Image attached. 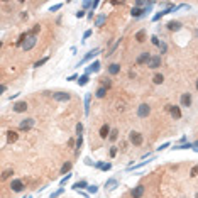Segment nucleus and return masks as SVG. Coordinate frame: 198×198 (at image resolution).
<instances>
[{
	"instance_id": "13d9d810",
	"label": "nucleus",
	"mask_w": 198,
	"mask_h": 198,
	"mask_svg": "<svg viewBox=\"0 0 198 198\" xmlns=\"http://www.w3.org/2000/svg\"><path fill=\"white\" fill-rule=\"evenodd\" d=\"M24 198H32V196H24Z\"/></svg>"
},
{
	"instance_id": "5701e85b",
	"label": "nucleus",
	"mask_w": 198,
	"mask_h": 198,
	"mask_svg": "<svg viewBox=\"0 0 198 198\" xmlns=\"http://www.w3.org/2000/svg\"><path fill=\"white\" fill-rule=\"evenodd\" d=\"M90 100H92V93H86L85 95V114H90Z\"/></svg>"
},
{
	"instance_id": "bb28decb",
	"label": "nucleus",
	"mask_w": 198,
	"mask_h": 198,
	"mask_svg": "<svg viewBox=\"0 0 198 198\" xmlns=\"http://www.w3.org/2000/svg\"><path fill=\"white\" fill-rule=\"evenodd\" d=\"M88 81H90V78H88V75H86V73H85L83 76L78 78V85H80V86H85V85H86Z\"/></svg>"
},
{
	"instance_id": "1a4fd4ad",
	"label": "nucleus",
	"mask_w": 198,
	"mask_h": 198,
	"mask_svg": "<svg viewBox=\"0 0 198 198\" xmlns=\"http://www.w3.org/2000/svg\"><path fill=\"white\" fill-rule=\"evenodd\" d=\"M27 108H29V105H27L26 100H22V102H15L14 105H12V110H14L15 114H22V112H26Z\"/></svg>"
},
{
	"instance_id": "dca6fc26",
	"label": "nucleus",
	"mask_w": 198,
	"mask_h": 198,
	"mask_svg": "<svg viewBox=\"0 0 198 198\" xmlns=\"http://www.w3.org/2000/svg\"><path fill=\"white\" fill-rule=\"evenodd\" d=\"M98 53H100V49H98V48H95V49H92V51L88 53V54H86V56H85V58H83V59H81V61H80V63H78V64H76V66H81V64H83V63H86V61H90V59H92V58H95V56H97V54H98Z\"/></svg>"
},
{
	"instance_id": "c85d7f7f",
	"label": "nucleus",
	"mask_w": 198,
	"mask_h": 198,
	"mask_svg": "<svg viewBox=\"0 0 198 198\" xmlns=\"http://www.w3.org/2000/svg\"><path fill=\"white\" fill-rule=\"evenodd\" d=\"M48 61H49V56H44V58H41L39 61H36V63H34V68H39V66L46 64Z\"/></svg>"
},
{
	"instance_id": "6e6552de",
	"label": "nucleus",
	"mask_w": 198,
	"mask_h": 198,
	"mask_svg": "<svg viewBox=\"0 0 198 198\" xmlns=\"http://www.w3.org/2000/svg\"><path fill=\"white\" fill-rule=\"evenodd\" d=\"M36 42H37V36H32V34H29V37L26 39V42L22 44V49H24V51H31V49L36 46Z\"/></svg>"
},
{
	"instance_id": "c9c22d12",
	"label": "nucleus",
	"mask_w": 198,
	"mask_h": 198,
	"mask_svg": "<svg viewBox=\"0 0 198 198\" xmlns=\"http://www.w3.org/2000/svg\"><path fill=\"white\" fill-rule=\"evenodd\" d=\"M81 144H83V134H80V136H78V139H76V154H78V151H80Z\"/></svg>"
},
{
	"instance_id": "5fc2aeb1",
	"label": "nucleus",
	"mask_w": 198,
	"mask_h": 198,
	"mask_svg": "<svg viewBox=\"0 0 198 198\" xmlns=\"http://www.w3.org/2000/svg\"><path fill=\"white\" fill-rule=\"evenodd\" d=\"M129 78H130V80L132 78H136V73H134V71H129Z\"/></svg>"
},
{
	"instance_id": "f257e3e1",
	"label": "nucleus",
	"mask_w": 198,
	"mask_h": 198,
	"mask_svg": "<svg viewBox=\"0 0 198 198\" xmlns=\"http://www.w3.org/2000/svg\"><path fill=\"white\" fill-rule=\"evenodd\" d=\"M129 142L132 144V146H141V144L144 142V137H142V134L141 132H137V130H132L130 134H129Z\"/></svg>"
},
{
	"instance_id": "cd10ccee",
	"label": "nucleus",
	"mask_w": 198,
	"mask_h": 198,
	"mask_svg": "<svg viewBox=\"0 0 198 198\" xmlns=\"http://www.w3.org/2000/svg\"><path fill=\"white\" fill-rule=\"evenodd\" d=\"M73 188L75 190H81V188H88V183L85 180H81V181H78V183H75L73 185Z\"/></svg>"
},
{
	"instance_id": "7ed1b4c3",
	"label": "nucleus",
	"mask_w": 198,
	"mask_h": 198,
	"mask_svg": "<svg viewBox=\"0 0 198 198\" xmlns=\"http://www.w3.org/2000/svg\"><path fill=\"white\" fill-rule=\"evenodd\" d=\"M151 114V107L149 103H141L139 107H137V117L139 119H147Z\"/></svg>"
},
{
	"instance_id": "de8ad7c7",
	"label": "nucleus",
	"mask_w": 198,
	"mask_h": 198,
	"mask_svg": "<svg viewBox=\"0 0 198 198\" xmlns=\"http://www.w3.org/2000/svg\"><path fill=\"white\" fill-rule=\"evenodd\" d=\"M70 178H71V174H70V173H68V174H66L64 178H63V180H61V186H64V185H66V181L70 180Z\"/></svg>"
},
{
	"instance_id": "2f4dec72",
	"label": "nucleus",
	"mask_w": 198,
	"mask_h": 198,
	"mask_svg": "<svg viewBox=\"0 0 198 198\" xmlns=\"http://www.w3.org/2000/svg\"><path fill=\"white\" fill-rule=\"evenodd\" d=\"M100 83H102V86H105L107 90L112 86V80H110V78H102V80H100Z\"/></svg>"
},
{
	"instance_id": "a19ab883",
	"label": "nucleus",
	"mask_w": 198,
	"mask_h": 198,
	"mask_svg": "<svg viewBox=\"0 0 198 198\" xmlns=\"http://www.w3.org/2000/svg\"><path fill=\"white\" fill-rule=\"evenodd\" d=\"M63 191H64V188H58V190H56L54 193H51V198H58L59 195L63 193Z\"/></svg>"
},
{
	"instance_id": "4468645a",
	"label": "nucleus",
	"mask_w": 198,
	"mask_h": 198,
	"mask_svg": "<svg viewBox=\"0 0 198 198\" xmlns=\"http://www.w3.org/2000/svg\"><path fill=\"white\" fill-rule=\"evenodd\" d=\"M110 132H112V129H110V125H108V124H103L102 127H100V132H98L100 139H107V137L110 136Z\"/></svg>"
},
{
	"instance_id": "4d7b16f0",
	"label": "nucleus",
	"mask_w": 198,
	"mask_h": 198,
	"mask_svg": "<svg viewBox=\"0 0 198 198\" xmlns=\"http://www.w3.org/2000/svg\"><path fill=\"white\" fill-rule=\"evenodd\" d=\"M196 90H198V80H196Z\"/></svg>"
},
{
	"instance_id": "e433bc0d",
	"label": "nucleus",
	"mask_w": 198,
	"mask_h": 198,
	"mask_svg": "<svg viewBox=\"0 0 198 198\" xmlns=\"http://www.w3.org/2000/svg\"><path fill=\"white\" fill-rule=\"evenodd\" d=\"M120 41H122V39H117V42H115L114 46H112V48H110V51H108V53H105V54H107V56H110V54H114V51H115V49H117V46H119V44H120Z\"/></svg>"
},
{
	"instance_id": "393cba45",
	"label": "nucleus",
	"mask_w": 198,
	"mask_h": 198,
	"mask_svg": "<svg viewBox=\"0 0 198 198\" xmlns=\"http://www.w3.org/2000/svg\"><path fill=\"white\" fill-rule=\"evenodd\" d=\"M71 166L73 164H71L70 161H66L64 164H63V168H61V174H68V173L71 171Z\"/></svg>"
},
{
	"instance_id": "aec40b11",
	"label": "nucleus",
	"mask_w": 198,
	"mask_h": 198,
	"mask_svg": "<svg viewBox=\"0 0 198 198\" xmlns=\"http://www.w3.org/2000/svg\"><path fill=\"white\" fill-rule=\"evenodd\" d=\"M117 185H119V181L115 180V178H110V180L105 181V188H107V190H115Z\"/></svg>"
},
{
	"instance_id": "37998d69",
	"label": "nucleus",
	"mask_w": 198,
	"mask_h": 198,
	"mask_svg": "<svg viewBox=\"0 0 198 198\" xmlns=\"http://www.w3.org/2000/svg\"><path fill=\"white\" fill-rule=\"evenodd\" d=\"M151 42H152L154 46H159V42H161V41L158 39V36H152V37H151Z\"/></svg>"
},
{
	"instance_id": "9d476101",
	"label": "nucleus",
	"mask_w": 198,
	"mask_h": 198,
	"mask_svg": "<svg viewBox=\"0 0 198 198\" xmlns=\"http://www.w3.org/2000/svg\"><path fill=\"white\" fill-rule=\"evenodd\" d=\"M24 181L22 180H12L10 181V190L14 191V193H20L22 190H24Z\"/></svg>"
},
{
	"instance_id": "603ef678",
	"label": "nucleus",
	"mask_w": 198,
	"mask_h": 198,
	"mask_svg": "<svg viewBox=\"0 0 198 198\" xmlns=\"http://www.w3.org/2000/svg\"><path fill=\"white\" fill-rule=\"evenodd\" d=\"M166 147H169V144H168V142H164L163 146H159V147H158V151H163V149H166Z\"/></svg>"
},
{
	"instance_id": "20e7f679",
	"label": "nucleus",
	"mask_w": 198,
	"mask_h": 198,
	"mask_svg": "<svg viewBox=\"0 0 198 198\" xmlns=\"http://www.w3.org/2000/svg\"><path fill=\"white\" fill-rule=\"evenodd\" d=\"M53 98L59 103H64V102H70L71 98V93L70 92H54L53 93Z\"/></svg>"
},
{
	"instance_id": "0eeeda50",
	"label": "nucleus",
	"mask_w": 198,
	"mask_h": 198,
	"mask_svg": "<svg viewBox=\"0 0 198 198\" xmlns=\"http://www.w3.org/2000/svg\"><path fill=\"white\" fill-rule=\"evenodd\" d=\"M164 108H166V112H169V114H171V117L174 119V120H180V119H181L180 107H176V105H166Z\"/></svg>"
},
{
	"instance_id": "4be33fe9",
	"label": "nucleus",
	"mask_w": 198,
	"mask_h": 198,
	"mask_svg": "<svg viewBox=\"0 0 198 198\" xmlns=\"http://www.w3.org/2000/svg\"><path fill=\"white\" fill-rule=\"evenodd\" d=\"M105 20H107V15H105V14L97 15V19H95V26H97V27H102L103 24H105Z\"/></svg>"
},
{
	"instance_id": "58836bf2",
	"label": "nucleus",
	"mask_w": 198,
	"mask_h": 198,
	"mask_svg": "<svg viewBox=\"0 0 198 198\" xmlns=\"http://www.w3.org/2000/svg\"><path fill=\"white\" fill-rule=\"evenodd\" d=\"M39 31H41V26H39V24H36V26L31 29V34H32V36H37V32H39Z\"/></svg>"
},
{
	"instance_id": "ddd939ff",
	"label": "nucleus",
	"mask_w": 198,
	"mask_h": 198,
	"mask_svg": "<svg viewBox=\"0 0 198 198\" xmlns=\"http://www.w3.org/2000/svg\"><path fill=\"white\" fill-rule=\"evenodd\" d=\"M144 185H137L136 188H132L130 190V196L132 198H142V195H144Z\"/></svg>"
},
{
	"instance_id": "6ab92c4d",
	"label": "nucleus",
	"mask_w": 198,
	"mask_h": 198,
	"mask_svg": "<svg viewBox=\"0 0 198 198\" xmlns=\"http://www.w3.org/2000/svg\"><path fill=\"white\" fill-rule=\"evenodd\" d=\"M97 71H100V63L98 61H93L92 64L86 68V75H90V73H97Z\"/></svg>"
},
{
	"instance_id": "9b49d317",
	"label": "nucleus",
	"mask_w": 198,
	"mask_h": 198,
	"mask_svg": "<svg viewBox=\"0 0 198 198\" xmlns=\"http://www.w3.org/2000/svg\"><path fill=\"white\" fill-rule=\"evenodd\" d=\"M151 10V7H147V9H141V7H132V10H130V15L134 19H139V17H142V15H146V12H149Z\"/></svg>"
},
{
	"instance_id": "72a5a7b5",
	"label": "nucleus",
	"mask_w": 198,
	"mask_h": 198,
	"mask_svg": "<svg viewBox=\"0 0 198 198\" xmlns=\"http://www.w3.org/2000/svg\"><path fill=\"white\" fill-rule=\"evenodd\" d=\"M12 174H14V171H12V169H5V171L4 173H2V180H9V178H10V176Z\"/></svg>"
},
{
	"instance_id": "f704fd0d",
	"label": "nucleus",
	"mask_w": 198,
	"mask_h": 198,
	"mask_svg": "<svg viewBox=\"0 0 198 198\" xmlns=\"http://www.w3.org/2000/svg\"><path fill=\"white\" fill-rule=\"evenodd\" d=\"M158 48H159V51H161V54H163V53H166V51H168V44H166L164 41H161Z\"/></svg>"
},
{
	"instance_id": "39448f33",
	"label": "nucleus",
	"mask_w": 198,
	"mask_h": 198,
	"mask_svg": "<svg viewBox=\"0 0 198 198\" xmlns=\"http://www.w3.org/2000/svg\"><path fill=\"white\" fill-rule=\"evenodd\" d=\"M151 56H152V54H149V51L141 53V54L137 56V59H136V64L137 66H147V63L151 61Z\"/></svg>"
},
{
	"instance_id": "ea45409f",
	"label": "nucleus",
	"mask_w": 198,
	"mask_h": 198,
	"mask_svg": "<svg viewBox=\"0 0 198 198\" xmlns=\"http://www.w3.org/2000/svg\"><path fill=\"white\" fill-rule=\"evenodd\" d=\"M88 191H90V193H93V195H95L97 191H98V186H97V185H88Z\"/></svg>"
},
{
	"instance_id": "7c9ffc66",
	"label": "nucleus",
	"mask_w": 198,
	"mask_h": 198,
	"mask_svg": "<svg viewBox=\"0 0 198 198\" xmlns=\"http://www.w3.org/2000/svg\"><path fill=\"white\" fill-rule=\"evenodd\" d=\"M188 147H193V144H190V142H181V144H178V146H174L173 149H188Z\"/></svg>"
},
{
	"instance_id": "f3484780",
	"label": "nucleus",
	"mask_w": 198,
	"mask_h": 198,
	"mask_svg": "<svg viewBox=\"0 0 198 198\" xmlns=\"http://www.w3.org/2000/svg\"><path fill=\"white\" fill-rule=\"evenodd\" d=\"M181 26H183V24H181L180 20H169L168 22V31H171V32H178V31L181 29Z\"/></svg>"
},
{
	"instance_id": "09e8293b",
	"label": "nucleus",
	"mask_w": 198,
	"mask_h": 198,
	"mask_svg": "<svg viewBox=\"0 0 198 198\" xmlns=\"http://www.w3.org/2000/svg\"><path fill=\"white\" fill-rule=\"evenodd\" d=\"M93 7V2H83V10L85 9H92Z\"/></svg>"
},
{
	"instance_id": "f03ea898",
	"label": "nucleus",
	"mask_w": 198,
	"mask_h": 198,
	"mask_svg": "<svg viewBox=\"0 0 198 198\" xmlns=\"http://www.w3.org/2000/svg\"><path fill=\"white\" fill-rule=\"evenodd\" d=\"M34 124H36V120L31 119V117H27V119H24V120H20V124H19V130H20V132H29L31 129L34 127Z\"/></svg>"
},
{
	"instance_id": "a211bd4d",
	"label": "nucleus",
	"mask_w": 198,
	"mask_h": 198,
	"mask_svg": "<svg viewBox=\"0 0 198 198\" xmlns=\"http://www.w3.org/2000/svg\"><path fill=\"white\" fill-rule=\"evenodd\" d=\"M5 134H7V142H15V141L19 139V134H17V130H14V129H9L7 132H5Z\"/></svg>"
},
{
	"instance_id": "2eb2a0df",
	"label": "nucleus",
	"mask_w": 198,
	"mask_h": 198,
	"mask_svg": "<svg viewBox=\"0 0 198 198\" xmlns=\"http://www.w3.org/2000/svg\"><path fill=\"white\" fill-rule=\"evenodd\" d=\"M107 71H108V75L115 76V75L120 73V64H119V63H112V64L107 66Z\"/></svg>"
},
{
	"instance_id": "b1692460",
	"label": "nucleus",
	"mask_w": 198,
	"mask_h": 198,
	"mask_svg": "<svg viewBox=\"0 0 198 198\" xmlns=\"http://www.w3.org/2000/svg\"><path fill=\"white\" fill-rule=\"evenodd\" d=\"M163 81H164V76H163L161 73H156V75L152 76V83H154V85H161Z\"/></svg>"
},
{
	"instance_id": "3c124183",
	"label": "nucleus",
	"mask_w": 198,
	"mask_h": 198,
	"mask_svg": "<svg viewBox=\"0 0 198 198\" xmlns=\"http://www.w3.org/2000/svg\"><path fill=\"white\" fill-rule=\"evenodd\" d=\"M90 36H92V31H85V34H83V41H85V39H88Z\"/></svg>"
},
{
	"instance_id": "473e14b6",
	"label": "nucleus",
	"mask_w": 198,
	"mask_h": 198,
	"mask_svg": "<svg viewBox=\"0 0 198 198\" xmlns=\"http://www.w3.org/2000/svg\"><path fill=\"white\" fill-rule=\"evenodd\" d=\"M108 139L114 142V141H117L119 139V130L117 129H112V132H110V136H108Z\"/></svg>"
},
{
	"instance_id": "423d86ee",
	"label": "nucleus",
	"mask_w": 198,
	"mask_h": 198,
	"mask_svg": "<svg viewBox=\"0 0 198 198\" xmlns=\"http://www.w3.org/2000/svg\"><path fill=\"white\" fill-rule=\"evenodd\" d=\"M161 64H163L161 56H159V54H152V56H151V61L147 63V68H151V70H158Z\"/></svg>"
},
{
	"instance_id": "6e6d98bb",
	"label": "nucleus",
	"mask_w": 198,
	"mask_h": 198,
	"mask_svg": "<svg viewBox=\"0 0 198 198\" xmlns=\"http://www.w3.org/2000/svg\"><path fill=\"white\" fill-rule=\"evenodd\" d=\"M20 19H27V12H22V14H20Z\"/></svg>"
},
{
	"instance_id": "c756f323",
	"label": "nucleus",
	"mask_w": 198,
	"mask_h": 198,
	"mask_svg": "<svg viewBox=\"0 0 198 198\" xmlns=\"http://www.w3.org/2000/svg\"><path fill=\"white\" fill-rule=\"evenodd\" d=\"M97 168L103 169V171H108V169L112 168V164H110V163H97Z\"/></svg>"
},
{
	"instance_id": "bf43d9fd",
	"label": "nucleus",
	"mask_w": 198,
	"mask_h": 198,
	"mask_svg": "<svg viewBox=\"0 0 198 198\" xmlns=\"http://www.w3.org/2000/svg\"><path fill=\"white\" fill-rule=\"evenodd\" d=\"M195 198H198V193H196V196H195Z\"/></svg>"
},
{
	"instance_id": "a878e982",
	"label": "nucleus",
	"mask_w": 198,
	"mask_h": 198,
	"mask_svg": "<svg viewBox=\"0 0 198 198\" xmlns=\"http://www.w3.org/2000/svg\"><path fill=\"white\" fill-rule=\"evenodd\" d=\"M105 95H107V88H105V86H100L98 90L95 92V97H97V98H103Z\"/></svg>"
},
{
	"instance_id": "79ce46f5",
	"label": "nucleus",
	"mask_w": 198,
	"mask_h": 198,
	"mask_svg": "<svg viewBox=\"0 0 198 198\" xmlns=\"http://www.w3.org/2000/svg\"><path fill=\"white\" fill-rule=\"evenodd\" d=\"M76 134H78V136L83 134V124H81V122H80V124H76Z\"/></svg>"
},
{
	"instance_id": "864d4df0",
	"label": "nucleus",
	"mask_w": 198,
	"mask_h": 198,
	"mask_svg": "<svg viewBox=\"0 0 198 198\" xmlns=\"http://www.w3.org/2000/svg\"><path fill=\"white\" fill-rule=\"evenodd\" d=\"M73 80H78V76H76V75H71V76L68 78V81H73Z\"/></svg>"
},
{
	"instance_id": "412c9836",
	"label": "nucleus",
	"mask_w": 198,
	"mask_h": 198,
	"mask_svg": "<svg viewBox=\"0 0 198 198\" xmlns=\"http://www.w3.org/2000/svg\"><path fill=\"white\" fill-rule=\"evenodd\" d=\"M146 37H147L146 29H141V31H137V32H136V41H137V42H144Z\"/></svg>"
},
{
	"instance_id": "4c0bfd02",
	"label": "nucleus",
	"mask_w": 198,
	"mask_h": 198,
	"mask_svg": "<svg viewBox=\"0 0 198 198\" xmlns=\"http://www.w3.org/2000/svg\"><path fill=\"white\" fill-rule=\"evenodd\" d=\"M190 176H191V178H196V176H198V164H195L193 168H191V171H190Z\"/></svg>"
},
{
	"instance_id": "a18cd8bd",
	"label": "nucleus",
	"mask_w": 198,
	"mask_h": 198,
	"mask_svg": "<svg viewBox=\"0 0 198 198\" xmlns=\"http://www.w3.org/2000/svg\"><path fill=\"white\" fill-rule=\"evenodd\" d=\"M117 147H115V146H112V147H110V156H112V158H115V154H117Z\"/></svg>"
},
{
	"instance_id": "8fccbe9b",
	"label": "nucleus",
	"mask_w": 198,
	"mask_h": 198,
	"mask_svg": "<svg viewBox=\"0 0 198 198\" xmlns=\"http://www.w3.org/2000/svg\"><path fill=\"white\" fill-rule=\"evenodd\" d=\"M76 17H78V19L85 17V10H83V9H81V10H78V12H76Z\"/></svg>"
},
{
	"instance_id": "c03bdc74",
	"label": "nucleus",
	"mask_w": 198,
	"mask_h": 198,
	"mask_svg": "<svg viewBox=\"0 0 198 198\" xmlns=\"http://www.w3.org/2000/svg\"><path fill=\"white\" fill-rule=\"evenodd\" d=\"M163 15H164V14H163V10H161V12H158V14H156V15H154V17H152V20H154V22H158L159 19L163 17Z\"/></svg>"
},
{
	"instance_id": "f8f14e48",
	"label": "nucleus",
	"mask_w": 198,
	"mask_h": 198,
	"mask_svg": "<svg viewBox=\"0 0 198 198\" xmlns=\"http://www.w3.org/2000/svg\"><path fill=\"white\" fill-rule=\"evenodd\" d=\"M180 105L181 107H191V93L190 92H186V93H181V97H180Z\"/></svg>"
},
{
	"instance_id": "49530a36",
	"label": "nucleus",
	"mask_w": 198,
	"mask_h": 198,
	"mask_svg": "<svg viewBox=\"0 0 198 198\" xmlns=\"http://www.w3.org/2000/svg\"><path fill=\"white\" fill-rule=\"evenodd\" d=\"M61 7H63V4H56V5H53V7L49 9V10H51V12H56V10H59Z\"/></svg>"
}]
</instances>
